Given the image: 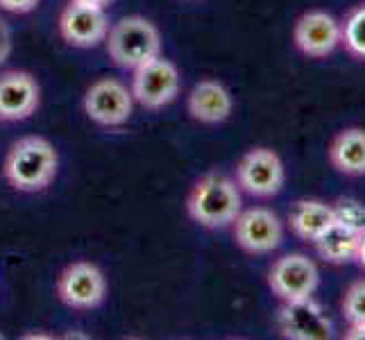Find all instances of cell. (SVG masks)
<instances>
[{
	"label": "cell",
	"mask_w": 365,
	"mask_h": 340,
	"mask_svg": "<svg viewBox=\"0 0 365 340\" xmlns=\"http://www.w3.org/2000/svg\"><path fill=\"white\" fill-rule=\"evenodd\" d=\"M334 209H336V218L351 222L356 227H365V207L361 202H356V200L343 197L334 205Z\"/></svg>",
	"instance_id": "20"
},
{
	"label": "cell",
	"mask_w": 365,
	"mask_h": 340,
	"mask_svg": "<svg viewBox=\"0 0 365 340\" xmlns=\"http://www.w3.org/2000/svg\"><path fill=\"white\" fill-rule=\"evenodd\" d=\"M78 3L96 5V7H107V5H111V3H114V0H78Z\"/></svg>",
	"instance_id": "25"
},
{
	"label": "cell",
	"mask_w": 365,
	"mask_h": 340,
	"mask_svg": "<svg viewBox=\"0 0 365 340\" xmlns=\"http://www.w3.org/2000/svg\"><path fill=\"white\" fill-rule=\"evenodd\" d=\"M354 261L365 270V227H361V236H359V247H356V257Z\"/></svg>",
	"instance_id": "24"
},
{
	"label": "cell",
	"mask_w": 365,
	"mask_h": 340,
	"mask_svg": "<svg viewBox=\"0 0 365 340\" xmlns=\"http://www.w3.org/2000/svg\"><path fill=\"white\" fill-rule=\"evenodd\" d=\"M359 236H361V227L336 218L316 238L313 245H316L318 257L324 263H329V266H345V263H351L356 257Z\"/></svg>",
	"instance_id": "17"
},
{
	"label": "cell",
	"mask_w": 365,
	"mask_h": 340,
	"mask_svg": "<svg viewBox=\"0 0 365 340\" xmlns=\"http://www.w3.org/2000/svg\"><path fill=\"white\" fill-rule=\"evenodd\" d=\"M336 220V209L331 202L316 197H302L288 211V227L304 243H316V238Z\"/></svg>",
	"instance_id": "15"
},
{
	"label": "cell",
	"mask_w": 365,
	"mask_h": 340,
	"mask_svg": "<svg viewBox=\"0 0 365 340\" xmlns=\"http://www.w3.org/2000/svg\"><path fill=\"white\" fill-rule=\"evenodd\" d=\"M11 55V30L9 25L0 19V66L5 64Z\"/></svg>",
	"instance_id": "22"
},
{
	"label": "cell",
	"mask_w": 365,
	"mask_h": 340,
	"mask_svg": "<svg viewBox=\"0 0 365 340\" xmlns=\"http://www.w3.org/2000/svg\"><path fill=\"white\" fill-rule=\"evenodd\" d=\"M345 340H365V322L361 324H347V331L343 334Z\"/></svg>",
	"instance_id": "23"
},
{
	"label": "cell",
	"mask_w": 365,
	"mask_h": 340,
	"mask_svg": "<svg viewBox=\"0 0 365 340\" xmlns=\"http://www.w3.org/2000/svg\"><path fill=\"white\" fill-rule=\"evenodd\" d=\"M182 89L180 68L166 57H157L134 71L132 96L148 111H159L175 103Z\"/></svg>",
	"instance_id": "6"
},
{
	"label": "cell",
	"mask_w": 365,
	"mask_h": 340,
	"mask_svg": "<svg viewBox=\"0 0 365 340\" xmlns=\"http://www.w3.org/2000/svg\"><path fill=\"white\" fill-rule=\"evenodd\" d=\"M0 338H3V334H0Z\"/></svg>",
	"instance_id": "26"
},
{
	"label": "cell",
	"mask_w": 365,
	"mask_h": 340,
	"mask_svg": "<svg viewBox=\"0 0 365 340\" xmlns=\"http://www.w3.org/2000/svg\"><path fill=\"white\" fill-rule=\"evenodd\" d=\"M82 107L86 118L100 128H123L134 111V96L120 80L100 78L84 93Z\"/></svg>",
	"instance_id": "8"
},
{
	"label": "cell",
	"mask_w": 365,
	"mask_h": 340,
	"mask_svg": "<svg viewBox=\"0 0 365 340\" xmlns=\"http://www.w3.org/2000/svg\"><path fill=\"white\" fill-rule=\"evenodd\" d=\"M107 277L91 261H73L57 277V297L73 311H91L105 304Z\"/></svg>",
	"instance_id": "5"
},
{
	"label": "cell",
	"mask_w": 365,
	"mask_h": 340,
	"mask_svg": "<svg viewBox=\"0 0 365 340\" xmlns=\"http://www.w3.org/2000/svg\"><path fill=\"white\" fill-rule=\"evenodd\" d=\"M327 157H329L331 168L345 177H365V130H341L327 148Z\"/></svg>",
	"instance_id": "16"
},
{
	"label": "cell",
	"mask_w": 365,
	"mask_h": 340,
	"mask_svg": "<svg viewBox=\"0 0 365 340\" xmlns=\"http://www.w3.org/2000/svg\"><path fill=\"white\" fill-rule=\"evenodd\" d=\"M320 286V270L316 261L302 252H291L277 259L268 270L270 293L282 302L313 297Z\"/></svg>",
	"instance_id": "7"
},
{
	"label": "cell",
	"mask_w": 365,
	"mask_h": 340,
	"mask_svg": "<svg viewBox=\"0 0 365 340\" xmlns=\"http://www.w3.org/2000/svg\"><path fill=\"white\" fill-rule=\"evenodd\" d=\"M188 116L202 125H220L234 113V98L218 80H200L186 98Z\"/></svg>",
	"instance_id": "14"
},
{
	"label": "cell",
	"mask_w": 365,
	"mask_h": 340,
	"mask_svg": "<svg viewBox=\"0 0 365 340\" xmlns=\"http://www.w3.org/2000/svg\"><path fill=\"white\" fill-rule=\"evenodd\" d=\"M277 326H279V334L288 340H329L331 338V322L313 297L282 302Z\"/></svg>",
	"instance_id": "13"
},
{
	"label": "cell",
	"mask_w": 365,
	"mask_h": 340,
	"mask_svg": "<svg viewBox=\"0 0 365 340\" xmlns=\"http://www.w3.org/2000/svg\"><path fill=\"white\" fill-rule=\"evenodd\" d=\"M243 209L238 184L222 172L202 175L186 195V213L205 230H225Z\"/></svg>",
	"instance_id": "2"
},
{
	"label": "cell",
	"mask_w": 365,
	"mask_h": 340,
	"mask_svg": "<svg viewBox=\"0 0 365 340\" xmlns=\"http://www.w3.org/2000/svg\"><path fill=\"white\" fill-rule=\"evenodd\" d=\"M41 105V86L28 71L0 73V123L32 118Z\"/></svg>",
	"instance_id": "12"
},
{
	"label": "cell",
	"mask_w": 365,
	"mask_h": 340,
	"mask_svg": "<svg viewBox=\"0 0 365 340\" xmlns=\"http://www.w3.org/2000/svg\"><path fill=\"white\" fill-rule=\"evenodd\" d=\"M41 0H0V9L9 14H30L39 7Z\"/></svg>",
	"instance_id": "21"
},
{
	"label": "cell",
	"mask_w": 365,
	"mask_h": 340,
	"mask_svg": "<svg viewBox=\"0 0 365 340\" xmlns=\"http://www.w3.org/2000/svg\"><path fill=\"white\" fill-rule=\"evenodd\" d=\"M232 227L236 245L252 257L272 254L284 243V222L268 207L241 209Z\"/></svg>",
	"instance_id": "9"
},
{
	"label": "cell",
	"mask_w": 365,
	"mask_h": 340,
	"mask_svg": "<svg viewBox=\"0 0 365 340\" xmlns=\"http://www.w3.org/2000/svg\"><path fill=\"white\" fill-rule=\"evenodd\" d=\"M59 155L46 136H21L9 145L3 177L19 193H41L57 180Z\"/></svg>",
	"instance_id": "1"
},
{
	"label": "cell",
	"mask_w": 365,
	"mask_h": 340,
	"mask_svg": "<svg viewBox=\"0 0 365 340\" xmlns=\"http://www.w3.org/2000/svg\"><path fill=\"white\" fill-rule=\"evenodd\" d=\"M341 311L347 324L365 322V279H356L347 286V291L341 302Z\"/></svg>",
	"instance_id": "19"
},
{
	"label": "cell",
	"mask_w": 365,
	"mask_h": 340,
	"mask_svg": "<svg viewBox=\"0 0 365 340\" xmlns=\"http://www.w3.org/2000/svg\"><path fill=\"white\" fill-rule=\"evenodd\" d=\"M341 48L349 57L365 61V3L354 5L341 19Z\"/></svg>",
	"instance_id": "18"
},
{
	"label": "cell",
	"mask_w": 365,
	"mask_h": 340,
	"mask_svg": "<svg viewBox=\"0 0 365 340\" xmlns=\"http://www.w3.org/2000/svg\"><path fill=\"white\" fill-rule=\"evenodd\" d=\"M234 182L243 193L268 200L282 193L286 184V168L282 157L272 148H250L247 153L236 163Z\"/></svg>",
	"instance_id": "4"
},
{
	"label": "cell",
	"mask_w": 365,
	"mask_h": 340,
	"mask_svg": "<svg viewBox=\"0 0 365 340\" xmlns=\"http://www.w3.org/2000/svg\"><path fill=\"white\" fill-rule=\"evenodd\" d=\"M109 59L123 71H136L148 61L161 57V34L157 25L145 16H125L109 28Z\"/></svg>",
	"instance_id": "3"
},
{
	"label": "cell",
	"mask_w": 365,
	"mask_h": 340,
	"mask_svg": "<svg viewBox=\"0 0 365 340\" xmlns=\"http://www.w3.org/2000/svg\"><path fill=\"white\" fill-rule=\"evenodd\" d=\"M109 19L105 14V7L86 5L71 0L59 14V34L73 48H96L109 34Z\"/></svg>",
	"instance_id": "11"
},
{
	"label": "cell",
	"mask_w": 365,
	"mask_h": 340,
	"mask_svg": "<svg viewBox=\"0 0 365 340\" xmlns=\"http://www.w3.org/2000/svg\"><path fill=\"white\" fill-rule=\"evenodd\" d=\"M293 43L309 59H327L341 48V21L324 9H309L293 25Z\"/></svg>",
	"instance_id": "10"
}]
</instances>
